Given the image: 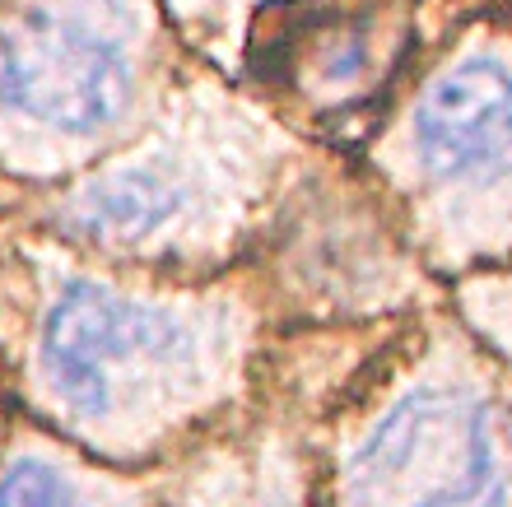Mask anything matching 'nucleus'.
Instances as JSON below:
<instances>
[{
	"mask_svg": "<svg viewBox=\"0 0 512 507\" xmlns=\"http://www.w3.org/2000/svg\"><path fill=\"white\" fill-rule=\"evenodd\" d=\"M354 494L364 507H512L494 410L443 387L401 396L354 456Z\"/></svg>",
	"mask_w": 512,
	"mask_h": 507,
	"instance_id": "f257e3e1",
	"label": "nucleus"
},
{
	"mask_svg": "<svg viewBox=\"0 0 512 507\" xmlns=\"http://www.w3.org/2000/svg\"><path fill=\"white\" fill-rule=\"evenodd\" d=\"M196 335L168 307H149L98 284H66L47 312L42 373L75 419H108L159 377L191 373Z\"/></svg>",
	"mask_w": 512,
	"mask_h": 507,
	"instance_id": "f03ea898",
	"label": "nucleus"
},
{
	"mask_svg": "<svg viewBox=\"0 0 512 507\" xmlns=\"http://www.w3.org/2000/svg\"><path fill=\"white\" fill-rule=\"evenodd\" d=\"M135 89L131 47L75 0L33 5L0 24V112L84 135L108 126Z\"/></svg>",
	"mask_w": 512,
	"mask_h": 507,
	"instance_id": "7ed1b4c3",
	"label": "nucleus"
},
{
	"mask_svg": "<svg viewBox=\"0 0 512 507\" xmlns=\"http://www.w3.org/2000/svg\"><path fill=\"white\" fill-rule=\"evenodd\" d=\"M405 28L378 0L354 5H312L266 38V75L303 98L354 103L387 75L401 52Z\"/></svg>",
	"mask_w": 512,
	"mask_h": 507,
	"instance_id": "20e7f679",
	"label": "nucleus"
},
{
	"mask_svg": "<svg viewBox=\"0 0 512 507\" xmlns=\"http://www.w3.org/2000/svg\"><path fill=\"white\" fill-rule=\"evenodd\" d=\"M419 159L457 182L512 177V66L466 56L429 84L415 112Z\"/></svg>",
	"mask_w": 512,
	"mask_h": 507,
	"instance_id": "39448f33",
	"label": "nucleus"
},
{
	"mask_svg": "<svg viewBox=\"0 0 512 507\" xmlns=\"http://www.w3.org/2000/svg\"><path fill=\"white\" fill-rule=\"evenodd\" d=\"M182 205H187L182 177L154 168V163H135V168H117V173L98 177L94 187H84L70 201L66 219L89 238L140 242L173 224Z\"/></svg>",
	"mask_w": 512,
	"mask_h": 507,
	"instance_id": "423d86ee",
	"label": "nucleus"
},
{
	"mask_svg": "<svg viewBox=\"0 0 512 507\" xmlns=\"http://www.w3.org/2000/svg\"><path fill=\"white\" fill-rule=\"evenodd\" d=\"M0 507H89L61 470L42 461H14L0 475Z\"/></svg>",
	"mask_w": 512,
	"mask_h": 507,
	"instance_id": "0eeeda50",
	"label": "nucleus"
}]
</instances>
